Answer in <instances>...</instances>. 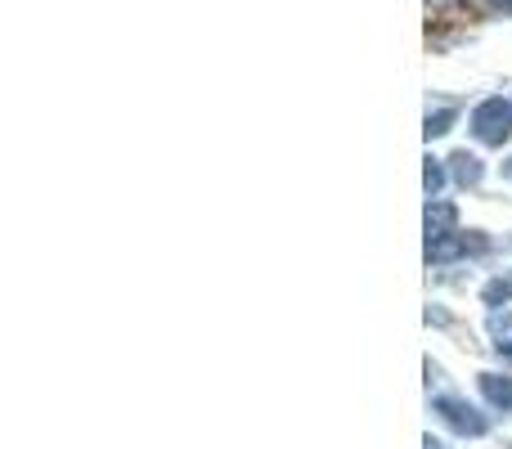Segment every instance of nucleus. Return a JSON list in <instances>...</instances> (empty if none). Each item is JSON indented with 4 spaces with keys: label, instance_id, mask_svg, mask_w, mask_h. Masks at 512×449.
I'll return each instance as SVG.
<instances>
[{
    "label": "nucleus",
    "instance_id": "nucleus-5",
    "mask_svg": "<svg viewBox=\"0 0 512 449\" xmlns=\"http://www.w3.org/2000/svg\"><path fill=\"white\" fill-rule=\"evenodd\" d=\"M490 337H495V351L512 364V310H490Z\"/></svg>",
    "mask_w": 512,
    "mask_h": 449
},
{
    "label": "nucleus",
    "instance_id": "nucleus-12",
    "mask_svg": "<svg viewBox=\"0 0 512 449\" xmlns=\"http://www.w3.org/2000/svg\"><path fill=\"white\" fill-rule=\"evenodd\" d=\"M423 449H441V441H432V436H427V441H423Z\"/></svg>",
    "mask_w": 512,
    "mask_h": 449
},
{
    "label": "nucleus",
    "instance_id": "nucleus-9",
    "mask_svg": "<svg viewBox=\"0 0 512 449\" xmlns=\"http://www.w3.org/2000/svg\"><path fill=\"white\" fill-rule=\"evenodd\" d=\"M423 185H427V198H441V189H445V167L436 158H427V167H423Z\"/></svg>",
    "mask_w": 512,
    "mask_h": 449
},
{
    "label": "nucleus",
    "instance_id": "nucleus-3",
    "mask_svg": "<svg viewBox=\"0 0 512 449\" xmlns=\"http://www.w3.org/2000/svg\"><path fill=\"white\" fill-rule=\"evenodd\" d=\"M454 221H459V212H454L450 203H441V198H432V203H427V238L459 234V229H454Z\"/></svg>",
    "mask_w": 512,
    "mask_h": 449
},
{
    "label": "nucleus",
    "instance_id": "nucleus-2",
    "mask_svg": "<svg viewBox=\"0 0 512 449\" xmlns=\"http://www.w3.org/2000/svg\"><path fill=\"white\" fill-rule=\"evenodd\" d=\"M436 414H441L459 436H486L490 432V418L477 414V409H472L468 400H459V396H441L436 400Z\"/></svg>",
    "mask_w": 512,
    "mask_h": 449
},
{
    "label": "nucleus",
    "instance_id": "nucleus-10",
    "mask_svg": "<svg viewBox=\"0 0 512 449\" xmlns=\"http://www.w3.org/2000/svg\"><path fill=\"white\" fill-rule=\"evenodd\" d=\"M450 122H454V113H450V108H441V113H427V126H423V131H427V140H441V135L450 131Z\"/></svg>",
    "mask_w": 512,
    "mask_h": 449
},
{
    "label": "nucleus",
    "instance_id": "nucleus-13",
    "mask_svg": "<svg viewBox=\"0 0 512 449\" xmlns=\"http://www.w3.org/2000/svg\"><path fill=\"white\" fill-rule=\"evenodd\" d=\"M432 5H450V0H432Z\"/></svg>",
    "mask_w": 512,
    "mask_h": 449
},
{
    "label": "nucleus",
    "instance_id": "nucleus-11",
    "mask_svg": "<svg viewBox=\"0 0 512 449\" xmlns=\"http://www.w3.org/2000/svg\"><path fill=\"white\" fill-rule=\"evenodd\" d=\"M490 5H495V9H512V0H490Z\"/></svg>",
    "mask_w": 512,
    "mask_h": 449
},
{
    "label": "nucleus",
    "instance_id": "nucleus-1",
    "mask_svg": "<svg viewBox=\"0 0 512 449\" xmlns=\"http://www.w3.org/2000/svg\"><path fill=\"white\" fill-rule=\"evenodd\" d=\"M472 135H477L481 144H490V149H499V144L512 140V104L499 95L481 99L477 108H472Z\"/></svg>",
    "mask_w": 512,
    "mask_h": 449
},
{
    "label": "nucleus",
    "instance_id": "nucleus-8",
    "mask_svg": "<svg viewBox=\"0 0 512 449\" xmlns=\"http://www.w3.org/2000/svg\"><path fill=\"white\" fill-rule=\"evenodd\" d=\"M481 297H486V306H490V310H504L508 301H512V279H495V283H486V292H481Z\"/></svg>",
    "mask_w": 512,
    "mask_h": 449
},
{
    "label": "nucleus",
    "instance_id": "nucleus-7",
    "mask_svg": "<svg viewBox=\"0 0 512 449\" xmlns=\"http://www.w3.org/2000/svg\"><path fill=\"white\" fill-rule=\"evenodd\" d=\"M450 171H454V180H459V185H481V176H486L481 158H472V153H454Z\"/></svg>",
    "mask_w": 512,
    "mask_h": 449
},
{
    "label": "nucleus",
    "instance_id": "nucleus-6",
    "mask_svg": "<svg viewBox=\"0 0 512 449\" xmlns=\"http://www.w3.org/2000/svg\"><path fill=\"white\" fill-rule=\"evenodd\" d=\"M468 252V238H459V234H445V238H427V261H454V256H463Z\"/></svg>",
    "mask_w": 512,
    "mask_h": 449
},
{
    "label": "nucleus",
    "instance_id": "nucleus-4",
    "mask_svg": "<svg viewBox=\"0 0 512 449\" xmlns=\"http://www.w3.org/2000/svg\"><path fill=\"white\" fill-rule=\"evenodd\" d=\"M481 396L495 409L512 414V378H504V373H481Z\"/></svg>",
    "mask_w": 512,
    "mask_h": 449
}]
</instances>
